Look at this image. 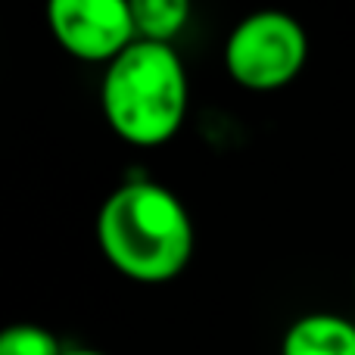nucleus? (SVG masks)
<instances>
[{
    "label": "nucleus",
    "mask_w": 355,
    "mask_h": 355,
    "mask_svg": "<svg viewBox=\"0 0 355 355\" xmlns=\"http://www.w3.org/2000/svg\"><path fill=\"white\" fill-rule=\"evenodd\" d=\"M0 355H66V349L47 327L10 324L0 334Z\"/></svg>",
    "instance_id": "nucleus-7"
},
{
    "label": "nucleus",
    "mask_w": 355,
    "mask_h": 355,
    "mask_svg": "<svg viewBox=\"0 0 355 355\" xmlns=\"http://www.w3.org/2000/svg\"><path fill=\"white\" fill-rule=\"evenodd\" d=\"M47 22L56 44L81 62L110 66L137 41L131 0H53Z\"/></svg>",
    "instance_id": "nucleus-4"
},
{
    "label": "nucleus",
    "mask_w": 355,
    "mask_h": 355,
    "mask_svg": "<svg viewBox=\"0 0 355 355\" xmlns=\"http://www.w3.org/2000/svg\"><path fill=\"white\" fill-rule=\"evenodd\" d=\"M131 16L141 41L172 44L190 19L187 0H131Z\"/></svg>",
    "instance_id": "nucleus-6"
},
{
    "label": "nucleus",
    "mask_w": 355,
    "mask_h": 355,
    "mask_svg": "<svg viewBox=\"0 0 355 355\" xmlns=\"http://www.w3.org/2000/svg\"><path fill=\"white\" fill-rule=\"evenodd\" d=\"M309 60V35L281 10L243 16L225 41V69L246 91H281L300 78Z\"/></svg>",
    "instance_id": "nucleus-3"
},
{
    "label": "nucleus",
    "mask_w": 355,
    "mask_h": 355,
    "mask_svg": "<svg viewBox=\"0 0 355 355\" xmlns=\"http://www.w3.org/2000/svg\"><path fill=\"white\" fill-rule=\"evenodd\" d=\"M187 69L172 44L137 37L100 81L103 119L125 144L162 147L181 131L187 116Z\"/></svg>",
    "instance_id": "nucleus-2"
},
{
    "label": "nucleus",
    "mask_w": 355,
    "mask_h": 355,
    "mask_svg": "<svg viewBox=\"0 0 355 355\" xmlns=\"http://www.w3.org/2000/svg\"><path fill=\"white\" fill-rule=\"evenodd\" d=\"M66 355H106L100 349H87V346H72V349H66Z\"/></svg>",
    "instance_id": "nucleus-8"
},
{
    "label": "nucleus",
    "mask_w": 355,
    "mask_h": 355,
    "mask_svg": "<svg viewBox=\"0 0 355 355\" xmlns=\"http://www.w3.org/2000/svg\"><path fill=\"white\" fill-rule=\"evenodd\" d=\"M281 355H355V324L331 312L302 315L284 334Z\"/></svg>",
    "instance_id": "nucleus-5"
},
{
    "label": "nucleus",
    "mask_w": 355,
    "mask_h": 355,
    "mask_svg": "<svg viewBox=\"0 0 355 355\" xmlns=\"http://www.w3.org/2000/svg\"><path fill=\"white\" fill-rule=\"evenodd\" d=\"M106 262L137 284H168L193 256V221L181 196L156 181H125L97 212Z\"/></svg>",
    "instance_id": "nucleus-1"
}]
</instances>
